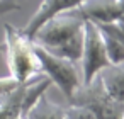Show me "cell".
<instances>
[{
  "mask_svg": "<svg viewBox=\"0 0 124 119\" xmlns=\"http://www.w3.org/2000/svg\"><path fill=\"white\" fill-rule=\"evenodd\" d=\"M102 31V29H100ZM102 36H104V44H105V53H107V58L110 61V65H119V63H124V46L122 43L114 38L112 34L102 31Z\"/></svg>",
  "mask_w": 124,
  "mask_h": 119,
  "instance_id": "obj_9",
  "label": "cell"
},
{
  "mask_svg": "<svg viewBox=\"0 0 124 119\" xmlns=\"http://www.w3.org/2000/svg\"><path fill=\"white\" fill-rule=\"evenodd\" d=\"M34 51L39 60L43 75H46L51 80V83H54L68 100H71L75 90L82 85V77L75 66V61L61 58V56L48 51L46 48L39 46L38 43H34Z\"/></svg>",
  "mask_w": 124,
  "mask_h": 119,
  "instance_id": "obj_3",
  "label": "cell"
},
{
  "mask_svg": "<svg viewBox=\"0 0 124 119\" xmlns=\"http://www.w3.org/2000/svg\"><path fill=\"white\" fill-rule=\"evenodd\" d=\"M97 80L100 82L107 95L124 107V63L109 65L97 75Z\"/></svg>",
  "mask_w": 124,
  "mask_h": 119,
  "instance_id": "obj_7",
  "label": "cell"
},
{
  "mask_svg": "<svg viewBox=\"0 0 124 119\" xmlns=\"http://www.w3.org/2000/svg\"><path fill=\"white\" fill-rule=\"evenodd\" d=\"M21 5L17 4V0H0V16H4L12 10H19Z\"/></svg>",
  "mask_w": 124,
  "mask_h": 119,
  "instance_id": "obj_12",
  "label": "cell"
},
{
  "mask_svg": "<svg viewBox=\"0 0 124 119\" xmlns=\"http://www.w3.org/2000/svg\"><path fill=\"white\" fill-rule=\"evenodd\" d=\"M121 4H122V7H124V0H121Z\"/></svg>",
  "mask_w": 124,
  "mask_h": 119,
  "instance_id": "obj_13",
  "label": "cell"
},
{
  "mask_svg": "<svg viewBox=\"0 0 124 119\" xmlns=\"http://www.w3.org/2000/svg\"><path fill=\"white\" fill-rule=\"evenodd\" d=\"M4 39H5V58L9 75L14 80L26 83L34 77L43 75L39 60L34 51V43L22 32V29H17L12 24H5Z\"/></svg>",
  "mask_w": 124,
  "mask_h": 119,
  "instance_id": "obj_2",
  "label": "cell"
},
{
  "mask_svg": "<svg viewBox=\"0 0 124 119\" xmlns=\"http://www.w3.org/2000/svg\"><path fill=\"white\" fill-rule=\"evenodd\" d=\"M73 12L82 19L92 21L95 24L124 21V7L121 0H85Z\"/></svg>",
  "mask_w": 124,
  "mask_h": 119,
  "instance_id": "obj_5",
  "label": "cell"
},
{
  "mask_svg": "<svg viewBox=\"0 0 124 119\" xmlns=\"http://www.w3.org/2000/svg\"><path fill=\"white\" fill-rule=\"evenodd\" d=\"M102 31L112 34L114 38H117L122 46H124V21H116V22H109V24H97Z\"/></svg>",
  "mask_w": 124,
  "mask_h": 119,
  "instance_id": "obj_11",
  "label": "cell"
},
{
  "mask_svg": "<svg viewBox=\"0 0 124 119\" xmlns=\"http://www.w3.org/2000/svg\"><path fill=\"white\" fill-rule=\"evenodd\" d=\"M80 61H82V83L83 85L93 82L97 75L110 65L107 53H105L102 31L92 21H85L83 24V46H82Z\"/></svg>",
  "mask_w": 124,
  "mask_h": 119,
  "instance_id": "obj_4",
  "label": "cell"
},
{
  "mask_svg": "<svg viewBox=\"0 0 124 119\" xmlns=\"http://www.w3.org/2000/svg\"><path fill=\"white\" fill-rule=\"evenodd\" d=\"M85 0H43L41 5L38 7V10L31 16L29 22L26 24V27L22 29V32L32 39V36L36 34V31L49 19H53L58 14L63 12H70L75 10L77 7H80Z\"/></svg>",
  "mask_w": 124,
  "mask_h": 119,
  "instance_id": "obj_6",
  "label": "cell"
},
{
  "mask_svg": "<svg viewBox=\"0 0 124 119\" xmlns=\"http://www.w3.org/2000/svg\"><path fill=\"white\" fill-rule=\"evenodd\" d=\"M83 24L85 19L77 16L73 10L63 12L46 21L36 31L32 41L48 51L77 63L82 58Z\"/></svg>",
  "mask_w": 124,
  "mask_h": 119,
  "instance_id": "obj_1",
  "label": "cell"
},
{
  "mask_svg": "<svg viewBox=\"0 0 124 119\" xmlns=\"http://www.w3.org/2000/svg\"><path fill=\"white\" fill-rule=\"evenodd\" d=\"M66 107L53 102L44 94L27 109L22 119H65Z\"/></svg>",
  "mask_w": 124,
  "mask_h": 119,
  "instance_id": "obj_8",
  "label": "cell"
},
{
  "mask_svg": "<svg viewBox=\"0 0 124 119\" xmlns=\"http://www.w3.org/2000/svg\"><path fill=\"white\" fill-rule=\"evenodd\" d=\"M65 119H100L99 114L85 105H78V104H71L66 107L65 112Z\"/></svg>",
  "mask_w": 124,
  "mask_h": 119,
  "instance_id": "obj_10",
  "label": "cell"
}]
</instances>
